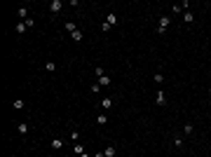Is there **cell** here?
Wrapping results in <instances>:
<instances>
[{
  "label": "cell",
  "mask_w": 211,
  "mask_h": 157,
  "mask_svg": "<svg viewBox=\"0 0 211 157\" xmlns=\"http://www.w3.org/2000/svg\"><path fill=\"white\" fill-rule=\"evenodd\" d=\"M169 26H171V17H169V14H162L159 21H157V33H164Z\"/></svg>",
  "instance_id": "1"
},
{
  "label": "cell",
  "mask_w": 211,
  "mask_h": 157,
  "mask_svg": "<svg viewBox=\"0 0 211 157\" xmlns=\"http://www.w3.org/2000/svg\"><path fill=\"white\" fill-rule=\"evenodd\" d=\"M49 12H54V14L61 12V0H52V2H49Z\"/></svg>",
  "instance_id": "2"
},
{
  "label": "cell",
  "mask_w": 211,
  "mask_h": 157,
  "mask_svg": "<svg viewBox=\"0 0 211 157\" xmlns=\"http://www.w3.org/2000/svg\"><path fill=\"white\" fill-rule=\"evenodd\" d=\"M155 103H157V105H164V103H167V94H164V92H157V96H155Z\"/></svg>",
  "instance_id": "3"
},
{
  "label": "cell",
  "mask_w": 211,
  "mask_h": 157,
  "mask_svg": "<svg viewBox=\"0 0 211 157\" xmlns=\"http://www.w3.org/2000/svg\"><path fill=\"white\" fill-rule=\"evenodd\" d=\"M63 148V141L61 139H52V150H61Z\"/></svg>",
  "instance_id": "4"
},
{
  "label": "cell",
  "mask_w": 211,
  "mask_h": 157,
  "mask_svg": "<svg viewBox=\"0 0 211 157\" xmlns=\"http://www.w3.org/2000/svg\"><path fill=\"white\" fill-rule=\"evenodd\" d=\"M66 31H68V33H75V31H78V24H75V21H66Z\"/></svg>",
  "instance_id": "5"
},
{
  "label": "cell",
  "mask_w": 211,
  "mask_h": 157,
  "mask_svg": "<svg viewBox=\"0 0 211 157\" xmlns=\"http://www.w3.org/2000/svg\"><path fill=\"white\" fill-rule=\"evenodd\" d=\"M99 85H101V87H108V85H110V78H108V75H101V78H99Z\"/></svg>",
  "instance_id": "6"
},
{
  "label": "cell",
  "mask_w": 211,
  "mask_h": 157,
  "mask_svg": "<svg viewBox=\"0 0 211 157\" xmlns=\"http://www.w3.org/2000/svg\"><path fill=\"white\" fill-rule=\"evenodd\" d=\"M26 31H28L26 21H19V24H17V33H26Z\"/></svg>",
  "instance_id": "7"
},
{
  "label": "cell",
  "mask_w": 211,
  "mask_h": 157,
  "mask_svg": "<svg viewBox=\"0 0 211 157\" xmlns=\"http://www.w3.org/2000/svg\"><path fill=\"white\" fill-rule=\"evenodd\" d=\"M17 129H19V134H28V131H31V127H28L26 122H21V124L17 127Z\"/></svg>",
  "instance_id": "8"
},
{
  "label": "cell",
  "mask_w": 211,
  "mask_h": 157,
  "mask_svg": "<svg viewBox=\"0 0 211 157\" xmlns=\"http://www.w3.org/2000/svg\"><path fill=\"white\" fill-rule=\"evenodd\" d=\"M185 7H188V2H185V0L181 2V5H174V14H178V12H183Z\"/></svg>",
  "instance_id": "9"
},
{
  "label": "cell",
  "mask_w": 211,
  "mask_h": 157,
  "mask_svg": "<svg viewBox=\"0 0 211 157\" xmlns=\"http://www.w3.org/2000/svg\"><path fill=\"white\" fill-rule=\"evenodd\" d=\"M106 21H108V24H110V26H115V24H117V14H113V12H110V14H108V19H106Z\"/></svg>",
  "instance_id": "10"
},
{
  "label": "cell",
  "mask_w": 211,
  "mask_h": 157,
  "mask_svg": "<svg viewBox=\"0 0 211 157\" xmlns=\"http://www.w3.org/2000/svg\"><path fill=\"white\" fill-rule=\"evenodd\" d=\"M110 105H113V99H101V108H106V110H108Z\"/></svg>",
  "instance_id": "11"
},
{
  "label": "cell",
  "mask_w": 211,
  "mask_h": 157,
  "mask_svg": "<svg viewBox=\"0 0 211 157\" xmlns=\"http://www.w3.org/2000/svg\"><path fill=\"white\" fill-rule=\"evenodd\" d=\"M73 150H75V155H82V152H85V145H82V143H75Z\"/></svg>",
  "instance_id": "12"
},
{
  "label": "cell",
  "mask_w": 211,
  "mask_h": 157,
  "mask_svg": "<svg viewBox=\"0 0 211 157\" xmlns=\"http://www.w3.org/2000/svg\"><path fill=\"white\" fill-rule=\"evenodd\" d=\"M19 17H21V21L28 19V7H19Z\"/></svg>",
  "instance_id": "13"
},
{
  "label": "cell",
  "mask_w": 211,
  "mask_h": 157,
  "mask_svg": "<svg viewBox=\"0 0 211 157\" xmlns=\"http://www.w3.org/2000/svg\"><path fill=\"white\" fill-rule=\"evenodd\" d=\"M103 155L106 157H115V148H113V145H108V148L103 150Z\"/></svg>",
  "instance_id": "14"
},
{
  "label": "cell",
  "mask_w": 211,
  "mask_h": 157,
  "mask_svg": "<svg viewBox=\"0 0 211 157\" xmlns=\"http://www.w3.org/2000/svg\"><path fill=\"white\" fill-rule=\"evenodd\" d=\"M183 21H185V24H193V12H185V14H183Z\"/></svg>",
  "instance_id": "15"
},
{
  "label": "cell",
  "mask_w": 211,
  "mask_h": 157,
  "mask_svg": "<svg viewBox=\"0 0 211 157\" xmlns=\"http://www.w3.org/2000/svg\"><path fill=\"white\" fill-rule=\"evenodd\" d=\"M70 38H73V40H82V31H80V28H78L75 33H70Z\"/></svg>",
  "instance_id": "16"
},
{
  "label": "cell",
  "mask_w": 211,
  "mask_h": 157,
  "mask_svg": "<svg viewBox=\"0 0 211 157\" xmlns=\"http://www.w3.org/2000/svg\"><path fill=\"white\" fill-rule=\"evenodd\" d=\"M45 68L52 73V70H56V63H54V61H47V63H45Z\"/></svg>",
  "instance_id": "17"
},
{
  "label": "cell",
  "mask_w": 211,
  "mask_h": 157,
  "mask_svg": "<svg viewBox=\"0 0 211 157\" xmlns=\"http://www.w3.org/2000/svg\"><path fill=\"white\" fill-rule=\"evenodd\" d=\"M96 122H99V124H106V122H108V115H103V113H101V115H99V120H96Z\"/></svg>",
  "instance_id": "18"
},
{
  "label": "cell",
  "mask_w": 211,
  "mask_h": 157,
  "mask_svg": "<svg viewBox=\"0 0 211 157\" xmlns=\"http://www.w3.org/2000/svg\"><path fill=\"white\" fill-rule=\"evenodd\" d=\"M110 28H113V26H110V24H108V21H103V24H101V31H103V33H108V31H110Z\"/></svg>",
  "instance_id": "19"
},
{
  "label": "cell",
  "mask_w": 211,
  "mask_h": 157,
  "mask_svg": "<svg viewBox=\"0 0 211 157\" xmlns=\"http://www.w3.org/2000/svg\"><path fill=\"white\" fill-rule=\"evenodd\" d=\"M70 141H75V143L80 141V134H78V131H70Z\"/></svg>",
  "instance_id": "20"
},
{
  "label": "cell",
  "mask_w": 211,
  "mask_h": 157,
  "mask_svg": "<svg viewBox=\"0 0 211 157\" xmlns=\"http://www.w3.org/2000/svg\"><path fill=\"white\" fill-rule=\"evenodd\" d=\"M155 82H164V75H162V73H155Z\"/></svg>",
  "instance_id": "21"
},
{
  "label": "cell",
  "mask_w": 211,
  "mask_h": 157,
  "mask_svg": "<svg viewBox=\"0 0 211 157\" xmlns=\"http://www.w3.org/2000/svg\"><path fill=\"white\" fill-rule=\"evenodd\" d=\"M12 105H14L17 110H21V108H24V101H14V103H12Z\"/></svg>",
  "instance_id": "22"
},
{
  "label": "cell",
  "mask_w": 211,
  "mask_h": 157,
  "mask_svg": "<svg viewBox=\"0 0 211 157\" xmlns=\"http://www.w3.org/2000/svg\"><path fill=\"white\" fill-rule=\"evenodd\" d=\"M101 75H106V70L101 68V66H96V78H101Z\"/></svg>",
  "instance_id": "23"
},
{
  "label": "cell",
  "mask_w": 211,
  "mask_h": 157,
  "mask_svg": "<svg viewBox=\"0 0 211 157\" xmlns=\"http://www.w3.org/2000/svg\"><path fill=\"white\" fill-rule=\"evenodd\" d=\"M80 157H94V155H87V152H82V155H80Z\"/></svg>",
  "instance_id": "24"
},
{
  "label": "cell",
  "mask_w": 211,
  "mask_h": 157,
  "mask_svg": "<svg viewBox=\"0 0 211 157\" xmlns=\"http://www.w3.org/2000/svg\"><path fill=\"white\" fill-rule=\"evenodd\" d=\"M94 157H106V155H103V152H96V155H94Z\"/></svg>",
  "instance_id": "25"
},
{
  "label": "cell",
  "mask_w": 211,
  "mask_h": 157,
  "mask_svg": "<svg viewBox=\"0 0 211 157\" xmlns=\"http://www.w3.org/2000/svg\"><path fill=\"white\" fill-rule=\"evenodd\" d=\"M209 94H211V87H209Z\"/></svg>",
  "instance_id": "26"
}]
</instances>
